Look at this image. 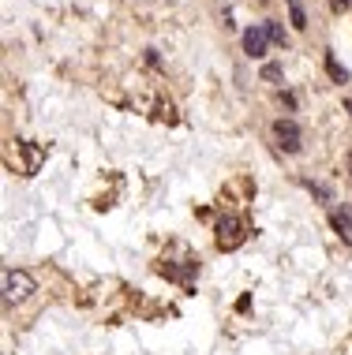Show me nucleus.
I'll return each mask as SVG.
<instances>
[{
  "mask_svg": "<svg viewBox=\"0 0 352 355\" xmlns=\"http://www.w3.org/2000/svg\"><path fill=\"white\" fill-rule=\"evenodd\" d=\"M0 284H4V303H8V306H12V303H23L26 295L34 292V277L26 273V270H12V266L4 270Z\"/></svg>",
  "mask_w": 352,
  "mask_h": 355,
  "instance_id": "obj_1",
  "label": "nucleus"
},
{
  "mask_svg": "<svg viewBox=\"0 0 352 355\" xmlns=\"http://www.w3.org/2000/svg\"><path fill=\"white\" fill-rule=\"evenodd\" d=\"M244 220L240 217H221L217 220V247L221 251H236V247L244 243Z\"/></svg>",
  "mask_w": 352,
  "mask_h": 355,
  "instance_id": "obj_2",
  "label": "nucleus"
},
{
  "mask_svg": "<svg viewBox=\"0 0 352 355\" xmlns=\"http://www.w3.org/2000/svg\"><path fill=\"white\" fill-rule=\"evenodd\" d=\"M274 139H278V146L285 153H296L303 146V131L296 120H274Z\"/></svg>",
  "mask_w": 352,
  "mask_h": 355,
  "instance_id": "obj_3",
  "label": "nucleus"
},
{
  "mask_svg": "<svg viewBox=\"0 0 352 355\" xmlns=\"http://www.w3.org/2000/svg\"><path fill=\"white\" fill-rule=\"evenodd\" d=\"M266 45H270V34H266V26H247V31H244V53L251 56V60L266 56Z\"/></svg>",
  "mask_w": 352,
  "mask_h": 355,
  "instance_id": "obj_4",
  "label": "nucleus"
},
{
  "mask_svg": "<svg viewBox=\"0 0 352 355\" xmlns=\"http://www.w3.org/2000/svg\"><path fill=\"white\" fill-rule=\"evenodd\" d=\"M330 228L337 232L341 243L352 247V206H337V209H330Z\"/></svg>",
  "mask_w": 352,
  "mask_h": 355,
  "instance_id": "obj_5",
  "label": "nucleus"
},
{
  "mask_svg": "<svg viewBox=\"0 0 352 355\" xmlns=\"http://www.w3.org/2000/svg\"><path fill=\"white\" fill-rule=\"evenodd\" d=\"M285 4H289L292 26H296V31H303V26H308V15H303V4H300V0H285Z\"/></svg>",
  "mask_w": 352,
  "mask_h": 355,
  "instance_id": "obj_6",
  "label": "nucleus"
},
{
  "mask_svg": "<svg viewBox=\"0 0 352 355\" xmlns=\"http://www.w3.org/2000/svg\"><path fill=\"white\" fill-rule=\"evenodd\" d=\"M326 71H330V79H334V83H349V71L334 60V53H326Z\"/></svg>",
  "mask_w": 352,
  "mask_h": 355,
  "instance_id": "obj_7",
  "label": "nucleus"
},
{
  "mask_svg": "<svg viewBox=\"0 0 352 355\" xmlns=\"http://www.w3.org/2000/svg\"><path fill=\"white\" fill-rule=\"evenodd\" d=\"M262 26H266V34H270L274 45H285V26L281 23H274V19H270V23H262Z\"/></svg>",
  "mask_w": 352,
  "mask_h": 355,
  "instance_id": "obj_8",
  "label": "nucleus"
},
{
  "mask_svg": "<svg viewBox=\"0 0 352 355\" xmlns=\"http://www.w3.org/2000/svg\"><path fill=\"white\" fill-rule=\"evenodd\" d=\"M262 79H266V83H278V79H281V68H278V64H266V68H262Z\"/></svg>",
  "mask_w": 352,
  "mask_h": 355,
  "instance_id": "obj_9",
  "label": "nucleus"
},
{
  "mask_svg": "<svg viewBox=\"0 0 352 355\" xmlns=\"http://www.w3.org/2000/svg\"><path fill=\"white\" fill-rule=\"evenodd\" d=\"M349 4H352V0H330V8H334V12H345Z\"/></svg>",
  "mask_w": 352,
  "mask_h": 355,
  "instance_id": "obj_10",
  "label": "nucleus"
},
{
  "mask_svg": "<svg viewBox=\"0 0 352 355\" xmlns=\"http://www.w3.org/2000/svg\"><path fill=\"white\" fill-rule=\"evenodd\" d=\"M345 109H349V112H352V98H349V101H345Z\"/></svg>",
  "mask_w": 352,
  "mask_h": 355,
  "instance_id": "obj_11",
  "label": "nucleus"
},
{
  "mask_svg": "<svg viewBox=\"0 0 352 355\" xmlns=\"http://www.w3.org/2000/svg\"><path fill=\"white\" fill-rule=\"evenodd\" d=\"M349 168H352V157H349Z\"/></svg>",
  "mask_w": 352,
  "mask_h": 355,
  "instance_id": "obj_12",
  "label": "nucleus"
}]
</instances>
